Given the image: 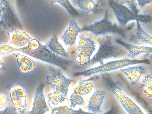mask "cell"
Masks as SVG:
<instances>
[{
	"mask_svg": "<svg viewBox=\"0 0 152 114\" xmlns=\"http://www.w3.org/2000/svg\"><path fill=\"white\" fill-rule=\"evenodd\" d=\"M20 50L32 57L64 69H66L72 63L70 60L53 53L36 38H33L26 46Z\"/></svg>",
	"mask_w": 152,
	"mask_h": 114,
	"instance_id": "6da1fadb",
	"label": "cell"
},
{
	"mask_svg": "<svg viewBox=\"0 0 152 114\" xmlns=\"http://www.w3.org/2000/svg\"><path fill=\"white\" fill-rule=\"evenodd\" d=\"M96 41L98 47L87 65L97 63L100 64L110 58H116L124 53L127 55L126 49L116 43L110 36H100Z\"/></svg>",
	"mask_w": 152,
	"mask_h": 114,
	"instance_id": "7a4b0ae2",
	"label": "cell"
},
{
	"mask_svg": "<svg viewBox=\"0 0 152 114\" xmlns=\"http://www.w3.org/2000/svg\"><path fill=\"white\" fill-rule=\"evenodd\" d=\"M108 14V12L106 11L103 18L84 26L81 28V32H88L95 37L112 34L118 35L123 38H125L126 30L110 20Z\"/></svg>",
	"mask_w": 152,
	"mask_h": 114,
	"instance_id": "3957f363",
	"label": "cell"
},
{
	"mask_svg": "<svg viewBox=\"0 0 152 114\" xmlns=\"http://www.w3.org/2000/svg\"><path fill=\"white\" fill-rule=\"evenodd\" d=\"M149 64L147 59H135L129 58L103 62L99 65L87 69L82 72L75 74V76H89L120 69L126 66L140 64Z\"/></svg>",
	"mask_w": 152,
	"mask_h": 114,
	"instance_id": "277c9868",
	"label": "cell"
},
{
	"mask_svg": "<svg viewBox=\"0 0 152 114\" xmlns=\"http://www.w3.org/2000/svg\"><path fill=\"white\" fill-rule=\"evenodd\" d=\"M108 4L117 20L123 26H125L129 22L134 20L143 23H148L151 21L152 16L150 15L136 14L126 6L117 1H108Z\"/></svg>",
	"mask_w": 152,
	"mask_h": 114,
	"instance_id": "5b68a950",
	"label": "cell"
},
{
	"mask_svg": "<svg viewBox=\"0 0 152 114\" xmlns=\"http://www.w3.org/2000/svg\"><path fill=\"white\" fill-rule=\"evenodd\" d=\"M96 44L90 37L80 34L77 46L76 61L80 65L87 66L90 62L97 48Z\"/></svg>",
	"mask_w": 152,
	"mask_h": 114,
	"instance_id": "8992f818",
	"label": "cell"
},
{
	"mask_svg": "<svg viewBox=\"0 0 152 114\" xmlns=\"http://www.w3.org/2000/svg\"><path fill=\"white\" fill-rule=\"evenodd\" d=\"M111 90L128 114H145L120 86L117 85H113L111 87Z\"/></svg>",
	"mask_w": 152,
	"mask_h": 114,
	"instance_id": "52a82bcc",
	"label": "cell"
},
{
	"mask_svg": "<svg viewBox=\"0 0 152 114\" xmlns=\"http://www.w3.org/2000/svg\"><path fill=\"white\" fill-rule=\"evenodd\" d=\"M9 93L11 102L17 110L20 113H24L28 102V94L25 87L20 84H14L10 87Z\"/></svg>",
	"mask_w": 152,
	"mask_h": 114,
	"instance_id": "ba28073f",
	"label": "cell"
},
{
	"mask_svg": "<svg viewBox=\"0 0 152 114\" xmlns=\"http://www.w3.org/2000/svg\"><path fill=\"white\" fill-rule=\"evenodd\" d=\"M94 82L90 79L80 80L78 85L74 89L69 99L70 106L74 108L84 102L83 96L90 93L94 88Z\"/></svg>",
	"mask_w": 152,
	"mask_h": 114,
	"instance_id": "9c48e42d",
	"label": "cell"
},
{
	"mask_svg": "<svg viewBox=\"0 0 152 114\" xmlns=\"http://www.w3.org/2000/svg\"><path fill=\"white\" fill-rule=\"evenodd\" d=\"M71 4L81 12L86 13L99 14L103 11L104 4L103 0L69 1Z\"/></svg>",
	"mask_w": 152,
	"mask_h": 114,
	"instance_id": "30bf717a",
	"label": "cell"
},
{
	"mask_svg": "<svg viewBox=\"0 0 152 114\" xmlns=\"http://www.w3.org/2000/svg\"><path fill=\"white\" fill-rule=\"evenodd\" d=\"M44 86L45 83H42L37 88L32 109L27 114H45L49 111L43 92Z\"/></svg>",
	"mask_w": 152,
	"mask_h": 114,
	"instance_id": "8fae6325",
	"label": "cell"
},
{
	"mask_svg": "<svg viewBox=\"0 0 152 114\" xmlns=\"http://www.w3.org/2000/svg\"><path fill=\"white\" fill-rule=\"evenodd\" d=\"M33 38L26 32L21 30H15L9 34L10 44L18 49L26 46Z\"/></svg>",
	"mask_w": 152,
	"mask_h": 114,
	"instance_id": "7c38bea8",
	"label": "cell"
},
{
	"mask_svg": "<svg viewBox=\"0 0 152 114\" xmlns=\"http://www.w3.org/2000/svg\"><path fill=\"white\" fill-rule=\"evenodd\" d=\"M72 80L63 74L58 72L53 75L50 81L51 87L55 91L67 96Z\"/></svg>",
	"mask_w": 152,
	"mask_h": 114,
	"instance_id": "4fadbf2b",
	"label": "cell"
},
{
	"mask_svg": "<svg viewBox=\"0 0 152 114\" xmlns=\"http://www.w3.org/2000/svg\"><path fill=\"white\" fill-rule=\"evenodd\" d=\"M81 30V28L75 21L71 20L62 36V39L65 45L69 46L74 45Z\"/></svg>",
	"mask_w": 152,
	"mask_h": 114,
	"instance_id": "5bb4252c",
	"label": "cell"
},
{
	"mask_svg": "<svg viewBox=\"0 0 152 114\" xmlns=\"http://www.w3.org/2000/svg\"><path fill=\"white\" fill-rule=\"evenodd\" d=\"M115 41L126 49L127 52V56L130 59H134L142 54H150L152 53V48L151 47L131 45L119 38L116 39Z\"/></svg>",
	"mask_w": 152,
	"mask_h": 114,
	"instance_id": "9a60e30c",
	"label": "cell"
},
{
	"mask_svg": "<svg viewBox=\"0 0 152 114\" xmlns=\"http://www.w3.org/2000/svg\"><path fill=\"white\" fill-rule=\"evenodd\" d=\"M106 94L104 90H97L91 95L87 105L88 110L93 113H100L106 98Z\"/></svg>",
	"mask_w": 152,
	"mask_h": 114,
	"instance_id": "2e32d148",
	"label": "cell"
},
{
	"mask_svg": "<svg viewBox=\"0 0 152 114\" xmlns=\"http://www.w3.org/2000/svg\"><path fill=\"white\" fill-rule=\"evenodd\" d=\"M120 70L132 84L137 83L145 72L144 67L140 65L123 68Z\"/></svg>",
	"mask_w": 152,
	"mask_h": 114,
	"instance_id": "e0dca14e",
	"label": "cell"
},
{
	"mask_svg": "<svg viewBox=\"0 0 152 114\" xmlns=\"http://www.w3.org/2000/svg\"><path fill=\"white\" fill-rule=\"evenodd\" d=\"M16 57L19 70L22 73H29L35 70L36 64L34 60L20 53H16Z\"/></svg>",
	"mask_w": 152,
	"mask_h": 114,
	"instance_id": "ac0fdd59",
	"label": "cell"
},
{
	"mask_svg": "<svg viewBox=\"0 0 152 114\" xmlns=\"http://www.w3.org/2000/svg\"><path fill=\"white\" fill-rule=\"evenodd\" d=\"M45 45L52 52L61 57L65 58L68 53L59 42L57 36L54 34L46 43Z\"/></svg>",
	"mask_w": 152,
	"mask_h": 114,
	"instance_id": "d6986e66",
	"label": "cell"
},
{
	"mask_svg": "<svg viewBox=\"0 0 152 114\" xmlns=\"http://www.w3.org/2000/svg\"><path fill=\"white\" fill-rule=\"evenodd\" d=\"M50 114H89V113L84 111L80 108L75 110L64 105L53 107Z\"/></svg>",
	"mask_w": 152,
	"mask_h": 114,
	"instance_id": "ffe728a7",
	"label": "cell"
},
{
	"mask_svg": "<svg viewBox=\"0 0 152 114\" xmlns=\"http://www.w3.org/2000/svg\"><path fill=\"white\" fill-rule=\"evenodd\" d=\"M66 96L57 91H53L49 93L47 95V98L49 105L51 107H56L59 104L64 102Z\"/></svg>",
	"mask_w": 152,
	"mask_h": 114,
	"instance_id": "44dd1931",
	"label": "cell"
},
{
	"mask_svg": "<svg viewBox=\"0 0 152 114\" xmlns=\"http://www.w3.org/2000/svg\"><path fill=\"white\" fill-rule=\"evenodd\" d=\"M52 1L62 6L73 17L81 16L83 14L79 10L76 9L69 0H54Z\"/></svg>",
	"mask_w": 152,
	"mask_h": 114,
	"instance_id": "7402d4cb",
	"label": "cell"
},
{
	"mask_svg": "<svg viewBox=\"0 0 152 114\" xmlns=\"http://www.w3.org/2000/svg\"><path fill=\"white\" fill-rule=\"evenodd\" d=\"M136 28L135 34L137 38L142 42L152 45V37L151 35L145 31L142 28L140 22L136 21Z\"/></svg>",
	"mask_w": 152,
	"mask_h": 114,
	"instance_id": "603a6c76",
	"label": "cell"
},
{
	"mask_svg": "<svg viewBox=\"0 0 152 114\" xmlns=\"http://www.w3.org/2000/svg\"><path fill=\"white\" fill-rule=\"evenodd\" d=\"M20 49L16 48L10 44L0 43V54L7 55L11 54Z\"/></svg>",
	"mask_w": 152,
	"mask_h": 114,
	"instance_id": "cb8c5ba5",
	"label": "cell"
},
{
	"mask_svg": "<svg viewBox=\"0 0 152 114\" xmlns=\"http://www.w3.org/2000/svg\"><path fill=\"white\" fill-rule=\"evenodd\" d=\"M122 1L124 2V3L121 2V3H123V4H126V5H125L134 13L137 14L140 13L139 7L136 1Z\"/></svg>",
	"mask_w": 152,
	"mask_h": 114,
	"instance_id": "d4e9b609",
	"label": "cell"
},
{
	"mask_svg": "<svg viewBox=\"0 0 152 114\" xmlns=\"http://www.w3.org/2000/svg\"><path fill=\"white\" fill-rule=\"evenodd\" d=\"M144 88L152 87V75L151 74L145 75L142 80Z\"/></svg>",
	"mask_w": 152,
	"mask_h": 114,
	"instance_id": "484cf974",
	"label": "cell"
},
{
	"mask_svg": "<svg viewBox=\"0 0 152 114\" xmlns=\"http://www.w3.org/2000/svg\"><path fill=\"white\" fill-rule=\"evenodd\" d=\"M143 94L145 97L151 98L152 97V87L144 88Z\"/></svg>",
	"mask_w": 152,
	"mask_h": 114,
	"instance_id": "4316f807",
	"label": "cell"
},
{
	"mask_svg": "<svg viewBox=\"0 0 152 114\" xmlns=\"http://www.w3.org/2000/svg\"><path fill=\"white\" fill-rule=\"evenodd\" d=\"M139 7L141 8L145 5L150 4L152 2V0H136Z\"/></svg>",
	"mask_w": 152,
	"mask_h": 114,
	"instance_id": "83f0119b",
	"label": "cell"
},
{
	"mask_svg": "<svg viewBox=\"0 0 152 114\" xmlns=\"http://www.w3.org/2000/svg\"><path fill=\"white\" fill-rule=\"evenodd\" d=\"M8 99L4 94L0 93V106L4 105L7 102Z\"/></svg>",
	"mask_w": 152,
	"mask_h": 114,
	"instance_id": "f1b7e54d",
	"label": "cell"
},
{
	"mask_svg": "<svg viewBox=\"0 0 152 114\" xmlns=\"http://www.w3.org/2000/svg\"><path fill=\"white\" fill-rule=\"evenodd\" d=\"M0 114H15L14 111L10 107H7L0 110Z\"/></svg>",
	"mask_w": 152,
	"mask_h": 114,
	"instance_id": "f546056e",
	"label": "cell"
},
{
	"mask_svg": "<svg viewBox=\"0 0 152 114\" xmlns=\"http://www.w3.org/2000/svg\"><path fill=\"white\" fill-rule=\"evenodd\" d=\"M5 7V4L4 1L0 0V19L4 12Z\"/></svg>",
	"mask_w": 152,
	"mask_h": 114,
	"instance_id": "4dcf8cb0",
	"label": "cell"
},
{
	"mask_svg": "<svg viewBox=\"0 0 152 114\" xmlns=\"http://www.w3.org/2000/svg\"><path fill=\"white\" fill-rule=\"evenodd\" d=\"M4 65V62L2 58L0 56V71L3 68Z\"/></svg>",
	"mask_w": 152,
	"mask_h": 114,
	"instance_id": "1f68e13d",
	"label": "cell"
}]
</instances>
